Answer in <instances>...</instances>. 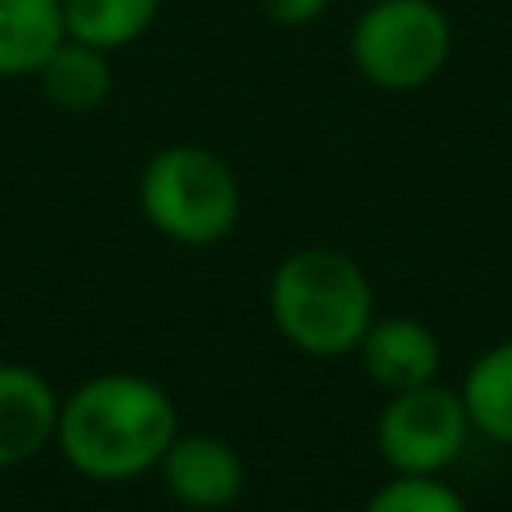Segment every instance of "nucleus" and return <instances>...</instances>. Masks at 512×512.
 <instances>
[{"label":"nucleus","mask_w":512,"mask_h":512,"mask_svg":"<svg viewBox=\"0 0 512 512\" xmlns=\"http://www.w3.org/2000/svg\"><path fill=\"white\" fill-rule=\"evenodd\" d=\"M333 5V0H261V9H265V18L270 23H279V27H306V23H315L324 9Z\"/></svg>","instance_id":"14"},{"label":"nucleus","mask_w":512,"mask_h":512,"mask_svg":"<svg viewBox=\"0 0 512 512\" xmlns=\"http://www.w3.org/2000/svg\"><path fill=\"white\" fill-rule=\"evenodd\" d=\"M140 212L162 239L212 248L234 234L243 194L221 153L203 144H167L140 171Z\"/></svg>","instance_id":"3"},{"label":"nucleus","mask_w":512,"mask_h":512,"mask_svg":"<svg viewBox=\"0 0 512 512\" xmlns=\"http://www.w3.org/2000/svg\"><path fill=\"white\" fill-rule=\"evenodd\" d=\"M162 0H63V27L72 41L117 54L153 27Z\"/></svg>","instance_id":"12"},{"label":"nucleus","mask_w":512,"mask_h":512,"mask_svg":"<svg viewBox=\"0 0 512 512\" xmlns=\"http://www.w3.org/2000/svg\"><path fill=\"white\" fill-rule=\"evenodd\" d=\"M162 486L176 504L198 508V512H216L230 508L234 499L243 495V481H248V468H243L239 450L221 436L207 432H189L176 436L167 445V454L158 459Z\"/></svg>","instance_id":"6"},{"label":"nucleus","mask_w":512,"mask_h":512,"mask_svg":"<svg viewBox=\"0 0 512 512\" xmlns=\"http://www.w3.org/2000/svg\"><path fill=\"white\" fill-rule=\"evenodd\" d=\"M459 396L468 405L472 432L490 436L499 445H512V337L495 342L490 351H481L472 360Z\"/></svg>","instance_id":"11"},{"label":"nucleus","mask_w":512,"mask_h":512,"mask_svg":"<svg viewBox=\"0 0 512 512\" xmlns=\"http://www.w3.org/2000/svg\"><path fill=\"white\" fill-rule=\"evenodd\" d=\"M450 18L432 0H373L351 27V63L378 90H418L450 63Z\"/></svg>","instance_id":"4"},{"label":"nucleus","mask_w":512,"mask_h":512,"mask_svg":"<svg viewBox=\"0 0 512 512\" xmlns=\"http://www.w3.org/2000/svg\"><path fill=\"white\" fill-rule=\"evenodd\" d=\"M180 436L171 396L140 373H95L68 400H59L63 463L90 481H135Z\"/></svg>","instance_id":"1"},{"label":"nucleus","mask_w":512,"mask_h":512,"mask_svg":"<svg viewBox=\"0 0 512 512\" xmlns=\"http://www.w3.org/2000/svg\"><path fill=\"white\" fill-rule=\"evenodd\" d=\"M63 36V0H0V77H36Z\"/></svg>","instance_id":"10"},{"label":"nucleus","mask_w":512,"mask_h":512,"mask_svg":"<svg viewBox=\"0 0 512 512\" xmlns=\"http://www.w3.org/2000/svg\"><path fill=\"white\" fill-rule=\"evenodd\" d=\"M270 319L301 355H355L373 324V283L355 256L337 248H301L274 265Z\"/></svg>","instance_id":"2"},{"label":"nucleus","mask_w":512,"mask_h":512,"mask_svg":"<svg viewBox=\"0 0 512 512\" xmlns=\"http://www.w3.org/2000/svg\"><path fill=\"white\" fill-rule=\"evenodd\" d=\"M373 436H378L382 463L396 477H441L468 450L472 418L459 391L423 382L409 391H391Z\"/></svg>","instance_id":"5"},{"label":"nucleus","mask_w":512,"mask_h":512,"mask_svg":"<svg viewBox=\"0 0 512 512\" xmlns=\"http://www.w3.org/2000/svg\"><path fill=\"white\" fill-rule=\"evenodd\" d=\"M364 512H468L463 495L441 477H396L369 495Z\"/></svg>","instance_id":"13"},{"label":"nucleus","mask_w":512,"mask_h":512,"mask_svg":"<svg viewBox=\"0 0 512 512\" xmlns=\"http://www.w3.org/2000/svg\"><path fill=\"white\" fill-rule=\"evenodd\" d=\"M59 396L27 364H0V468L36 459L54 441Z\"/></svg>","instance_id":"7"},{"label":"nucleus","mask_w":512,"mask_h":512,"mask_svg":"<svg viewBox=\"0 0 512 512\" xmlns=\"http://www.w3.org/2000/svg\"><path fill=\"white\" fill-rule=\"evenodd\" d=\"M360 355L364 373L378 382L382 391H409V387H423V382H436L441 373V342L427 324L405 315H391V319H373L364 342L355 346Z\"/></svg>","instance_id":"8"},{"label":"nucleus","mask_w":512,"mask_h":512,"mask_svg":"<svg viewBox=\"0 0 512 512\" xmlns=\"http://www.w3.org/2000/svg\"><path fill=\"white\" fill-rule=\"evenodd\" d=\"M36 81H41V95L50 99L59 113H95V108L113 95V59H108V50H99V45L63 36L50 59L41 63Z\"/></svg>","instance_id":"9"}]
</instances>
